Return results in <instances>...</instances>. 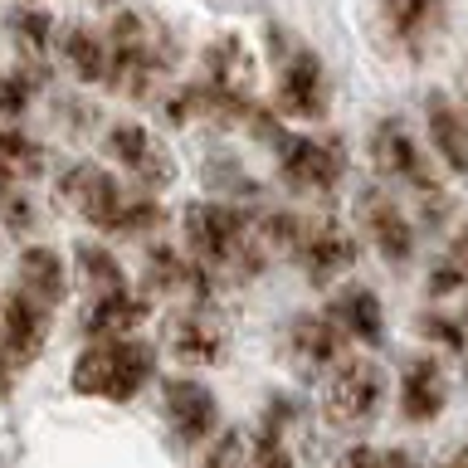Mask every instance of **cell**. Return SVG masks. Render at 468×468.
I'll return each instance as SVG.
<instances>
[{
	"label": "cell",
	"instance_id": "6da1fadb",
	"mask_svg": "<svg viewBox=\"0 0 468 468\" xmlns=\"http://www.w3.org/2000/svg\"><path fill=\"white\" fill-rule=\"evenodd\" d=\"M186 225V244L210 273H229V278H259L269 249L259 239V219L225 200H196L181 215Z\"/></svg>",
	"mask_w": 468,
	"mask_h": 468
},
{
	"label": "cell",
	"instance_id": "7a4b0ae2",
	"mask_svg": "<svg viewBox=\"0 0 468 468\" xmlns=\"http://www.w3.org/2000/svg\"><path fill=\"white\" fill-rule=\"evenodd\" d=\"M108 88L122 98H152L156 83L166 79L181 58V44L171 39L166 25L146 20L137 10H117L108 25Z\"/></svg>",
	"mask_w": 468,
	"mask_h": 468
},
{
	"label": "cell",
	"instance_id": "3957f363",
	"mask_svg": "<svg viewBox=\"0 0 468 468\" xmlns=\"http://www.w3.org/2000/svg\"><path fill=\"white\" fill-rule=\"evenodd\" d=\"M244 127L278 156V176H283L292 190L332 196L336 181L346 176V146L336 137H303V132H288L273 112H263V108L249 112Z\"/></svg>",
	"mask_w": 468,
	"mask_h": 468
},
{
	"label": "cell",
	"instance_id": "277c9868",
	"mask_svg": "<svg viewBox=\"0 0 468 468\" xmlns=\"http://www.w3.org/2000/svg\"><path fill=\"white\" fill-rule=\"evenodd\" d=\"M156 376V346L137 342V336H93V346L73 361V390L88 400H132L146 380Z\"/></svg>",
	"mask_w": 468,
	"mask_h": 468
},
{
	"label": "cell",
	"instance_id": "5b68a950",
	"mask_svg": "<svg viewBox=\"0 0 468 468\" xmlns=\"http://www.w3.org/2000/svg\"><path fill=\"white\" fill-rule=\"evenodd\" d=\"M371 166H376L380 181H405V186H415L420 196H424V210H430V205H434V215L449 210V196L439 190L430 161H424V152L415 146V137L405 132V122L386 117V122L371 132Z\"/></svg>",
	"mask_w": 468,
	"mask_h": 468
},
{
	"label": "cell",
	"instance_id": "8992f818",
	"mask_svg": "<svg viewBox=\"0 0 468 468\" xmlns=\"http://www.w3.org/2000/svg\"><path fill=\"white\" fill-rule=\"evenodd\" d=\"M386 405V371L366 356H351L336 366V376L322 390V415H327L336 430H361V424L376 420V410Z\"/></svg>",
	"mask_w": 468,
	"mask_h": 468
},
{
	"label": "cell",
	"instance_id": "52a82bcc",
	"mask_svg": "<svg viewBox=\"0 0 468 468\" xmlns=\"http://www.w3.org/2000/svg\"><path fill=\"white\" fill-rule=\"evenodd\" d=\"M278 112L288 117H303V122H322L332 112V83H327V69L322 58L307 49V44H288L278 54Z\"/></svg>",
	"mask_w": 468,
	"mask_h": 468
},
{
	"label": "cell",
	"instance_id": "ba28073f",
	"mask_svg": "<svg viewBox=\"0 0 468 468\" xmlns=\"http://www.w3.org/2000/svg\"><path fill=\"white\" fill-rule=\"evenodd\" d=\"M58 200H64V210H73L79 219H88L93 229L112 234L117 215H122V205H127L132 196L117 186L112 171L98 166V161H73V166L58 171Z\"/></svg>",
	"mask_w": 468,
	"mask_h": 468
},
{
	"label": "cell",
	"instance_id": "9c48e42d",
	"mask_svg": "<svg viewBox=\"0 0 468 468\" xmlns=\"http://www.w3.org/2000/svg\"><path fill=\"white\" fill-rule=\"evenodd\" d=\"M49 327H54V307L39 303L35 292L15 288L0 298V361L25 371L44 356V342H49Z\"/></svg>",
	"mask_w": 468,
	"mask_h": 468
},
{
	"label": "cell",
	"instance_id": "30bf717a",
	"mask_svg": "<svg viewBox=\"0 0 468 468\" xmlns=\"http://www.w3.org/2000/svg\"><path fill=\"white\" fill-rule=\"evenodd\" d=\"M380 29L405 58H424L449 29V0H380Z\"/></svg>",
	"mask_w": 468,
	"mask_h": 468
},
{
	"label": "cell",
	"instance_id": "8fae6325",
	"mask_svg": "<svg viewBox=\"0 0 468 468\" xmlns=\"http://www.w3.org/2000/svg\"><path fill=\"white\" fill-rule=\"evenodd\" d=\"M288 254L298 259L307 283L322 288V283H332L336 273H346L351 263H356V239H351L336 219H303V229H298V239H292Z\"/></svg>",
	"mask_w": 468,
	"mask_h": 468
},
{
	"label": "cell",
	"instance_id": "7c38bea8",
	"mask_svg": "<svg viewBox=\"0 0 468 468\" xmlns=\"http://www.w3.org/2000/svg\"><path fill=\"white\" fill-rule=\"evenodd\" d=\"M166 351L186 366H219L229 351V332L210 313V303H190L166 322Z\"/></svg>",
	"mask_w": 468,
	"mask_h": 468
},
{
	"label": "cell",
	"instance_id": "4fadbf2b",
	"mask_svg": "<svg viewBox=\"0 0 468 468\" xmlns=\"http://www.w3.org/2000/svg\"><path fill=\"white\" fill-rule=\"evenodd\" d=\"M108 152L117 156V166H122L142 190H166V186L176 181L171 152H166V146H161L146 127H137V122H117V127L108 132Z\"/></svg>",
	"mask_w": 468,
	"mask_h": 468
},
{
	"label": "cell",
	"instance_id": "5bb4252c",
	"mask_svg": "<svg viewBox=\"0 0 468 468\" xmlns=\"http://www.w3.org/2000/svg\"><path fill=\"white\" fill-rule=\"evenodd\" d=\"M161 405H166L171 439L181 449H200L205 439L219 430V405L200 380H166V386H161Z\"/></svg>",
	"mask_w": 468,
	"mask_h": 468
},
{
	"label": "cell",
	"instance_id": "9a60e30c",
	"mask_svg": "<svg viewBox=\"0 0 468 468\" xmlns=\"http://www.w3.org/2000/svg\"><path fill=\"white\" fill-rule=\"evenodd\" d=\"M342 351V327L322 313H303L288 322V366L303 380H317Z\"/></svg>",
	"mask_w": 468,
	"mask_h": 468
},
{
	"label": "cell",
	"instance_id": "2e32d148",
	"mask_svg": "<svg viewBox=\"0 0 468 468\" xmlns=\"http://www.w3.org/2000/svg\"><path fill=\"white\" fill-rule=\"evenodd\" d=\"M210 269H205L200 259H186L176 254V249L156 244L152 254H146V292H156V298H190V303H210Z\"/></svg>",
	"mask_w": 468,
	"mask_h": 468
},
{
	"label": "cell",
	"instance_id": "e0dca14e",
	"mask_svg": "<svg viewBox=\"0 0 468 468\" xmlns=\"http://www.w3.org/2000/svg\"><path fill=\"white\" fill-rule=\"evenodd\" d=\"M361 225H366V234H371V244L380 249L386 263H410V254H415V229H410L405 210L386 196V190H366L361 196Z\"/></svg>",
	"mask_w": 468,
	"mask_h": 468
},
{
	"label": "cell",
	"instance_id": "ac0fdd59",
	"mask_svg": "<svg viewBox=\"0 0 468 468\" xmlns=\"http://www.w3.org/2000/svg\"><path fill=\"white\" fill-rule=\"evenodd\" d=\"M444 405H449L444 366H439L434 356H410L405 376H400V415L410 424H430V420H439Z\"/></svg>",
	"mask_w": 468,
	"mask_h": 468
},
{
	"label": "cell",
	"instance_id": "d6986e66",
	"mask_svg": "<svg viewBox=\"0 0 468 468\" xmlns=\"http://www.w3.org/2000/svg\"><path fill=\"white\" fill-rule=\"evenodd\" d=\"M424 122H430V142L444 156V166L453 176H468V112L449 93L424 98Z\"/></svg>",
	"mask_w": 468,
	"mask_h": 468
},
{
	"label": "cell",
	"instance_id": "ffe728a7",
	"mask_svg": "<svg viewBox=\"0 0 468 468\" xmlns=\"http://www.w3.org/2000/svg\"><path fill=\"white\" fill-rule=\"evenodd\" d=\"M146 313H152L146 292H132L127 283H117V288H102L98 292L79 327H83V336H122L132 327H142Z\"/></svg>",
	"mask_w": 468,
	"mask_h": 468
},
{
	"label": "cell",
	"instance_id": "44dd1931",
	"mask_svg": "<svg viewBox=\"0 0 468 468\" xmlns=\"http://www.w3.org/2000/svg\"><path fill=\"white\" fill-rule=\"evenodd\" d=\"M327 317L342 327V336H351V342L376 346L380 336H386V313H380V298H376L371 288H361V283H351V288L336 292L332 307H327Z\"/></svg>",
	"mask_w": 468,
	"mask_h": 468
},
{
	"label": "cell",
	"instance_id": "7402d4cb",
	"mask_svg": "<svg viewBox=\"0 0 468 468\" xmlns=\"http://www.w3.org/2000/svg\"><path fill=\"white\" fill-rule=\"evenodd\" d=\"M20 288H25V292H35L39 303L58 307V303H64V292H69L64 259H58L49 244H29L25 254H20Z\"/></svg>",
	"mask_w": 468,
	"mask_h": 468
},
{
	"label": "cell",
	"instance_id": "603a6c76",
	"mask_svg": "<svg viewBox=\"0 0 468 468\" xmlns=\"http://www.w3.org/2000/svg\"><path fill=\"white\" fill-rule=\"evenodd\" d=\"M58 49H64V64L79 73V83H108V35H98V29L88 25H73L64 39H58Z\"/></svg>",
	"mask_w": 468,
	"mask_h": 468
},
{
	"label": "cell",
	"instance_id": "cb8c5ba5",
	"mask_svg": "<svg viewBox=\"0 0 468 468\" xmlns=\"http://www.w3.org/2000/svg\"><path fill=\"white\" fill-rule=\"evenodd\" d=\"M44 171V146L35 137H25L15 122H0V181H35V176Z\"/></svg>",
	"mask_w": 468,
	"mask_h": 468
},
{
	"label": "cell",
	"instance_id": "d4e9b609",
	"mask_svg": "<svg viewBox=\"0 0 468 468\" xmlns=\"http://www.w3.org/2000/svg\"><path fill=\"white\" fill-rule=\"evenodd\" d=\"M44 79H49L44 58H39V64L0 73V122H20V117L29 112V102H35V93L44 88Z\"/></svg>",
	"mask_w": 468,
	"mask_h": 468
},
{
	"label": "cell",
	"instance_id": "484cf974",
	"mask_svg": "<svg viewBox=\"0 0 468 468\" xmlns=\"http://www.w3.org/2000/svg\"><path fill=\"white\" fill-rule=\"evenodd\" d=\"M161 225H166V210H161L152 196H132L122 205V215H117L112 234H117V239H142V234H156Z\"/></svg>",
	"mask_w": 468,
	"mask_h": 468
},
{
	"label": "cell",
	"instance_id": "4316f807",
	"mask_svg": "<svg viewBox=\"0 0 468 468\" xmlns=\"http://www.w3.org/2000/svg\"><path fill=\"white\" fill-rule=\"evenodd\" d=\"M73 263H79V273L93 288H117V283H122V263H117V254H112V249H102V244H79V249H73Z\"/></svg>",
	"mask_w": 468,
	"mask_h": 468
},
{
	"label": "cell",
	"instance_id": "83f0119b",
	"mask_svg": "<svg viewBox=\"0 0 468 468\" xmlns=\"http://www.w3.org/2000/svg\"><path fill=\"white\" fill-rule=\"evenodd\" d=\"M10 35L20 39V49L29 54V58H44V49H49V35H54V20L44 10H15L10 15Z\"/></svg>",
	"mask_w": 468,
	"mask_h": 468
},
{
	"label": "cell",
	"instance_id": "f1b7e54d",
	"mask_svg": "<svg viewBox=\"0 0 468 468\" xmlns=\"http://www.w3.org/2000/svg\"><path fill=\"white\" fill-rule=\"evenodd\" d=\"M205 181H210V190H219V196H234V190H239V196H259V186L249 181L229 156H215L210 166H205Z\"/></svg>",
	"mask_w": 468,
	"mask_h": 468
},
{
	"label": "cell",
	"instance_id": "f546056e",
	"mask_svg": "<svg viewBox=\"0 0 468 468\" xmlns=\"http://www.w3.org/2000/svg\"><path fill=\"white\" fill-rule=\"evenodd\" d=\"M0 225H5L10 234H25L29 225H35V205L15 190V181H0Z\"/></svg>",
	"mask_w": 468,
	"mask_h": 468
},
{
	"label": "cell",
	"instance_id": "4dcf8cb0",
	"mask_svg": "<svg viewBox=\"0 0 468 468\" xmlns=\"http://www.w3.org/2000/svg\"><path fill=\"white\" fill-rule=\"evenodd\" d=\"M292 415H298V400H288V395H273V400L263 405V424H259V434H273V439H283Z\"/></svg>",
	"mask_w": 468,
	"mask_h": 468
},
{
	"label": "cell",
	"instance_id": "1f68e13d",
	"mask_svg": "<svg viewBox=\"0 0 468 468\" xmlns=\"http://www.w3.org/2000/svg\"><path fill=\"white\" fill-rule=\"evenodd\" d=\"M420 332L424 336H434V342H444L449 351H463V327H453V322H444V317H420Z\"/></svg>",
	"mask_w": 468,
	"mask_h": 468
},
{
	"label": "cell",
	"instance_id": "d6a6232c",
	"mask_svg": "<svg viewBox=\"0 0 468 468\" xmlns=\"http://www.w3.org/2000/svg\"><path fill=\"white\" fill-rule=\"evenodd\" d=\"M239 453H244L239 434H225V439H219V444H215L210 453H205V459H210V463H229V459H239Z\"/></svg>",
	"mask_w": 468,
	"mask_h": 468
},
{
	"label": "cell",
	"instance_id": "836d02e7",
	"mask_svg": "<svg viewBox=\"0 0 468 468\" xmlns=\"http://www.w3.org/2000/svg\"><path fill=\"white\" fill-rule=\"evenodd\" d=\"M449 263H453V269H459V278L468 283V229L459 234V239H453V254H449Z\"/></svg>",
	"mask_w": 468,
	"mask_h": 468
},
{
	"label": "cell",
	"instance_id": "e575fe53",
	"mask_svg": "<svg viewBox=\"0 0 468 468\" xmlns=\"http://www.w3.org/2000/svg\"><path fill=\"white\" fill-rule=\"evenodd\" d=\"M10 386H15V366H5V361H0V400L10 395Z\"/></svg>",
	"mask_w": 468,
	"mask_h": 468
},
{
	"label": "cell",
	"instance_id": "d590c367",
	"mask_svg": "<svg viewBox=\"0 0 468 468\" xmlns=\"http://www.w3.org/2000/svg\"><path fill=\"white\" fill-rule=\"evenodd\" d=\"M463 366H468V322H463Z\"/></svg>",
	"mask_w": 468,
	"mask_h": 468
}]
</instances>
